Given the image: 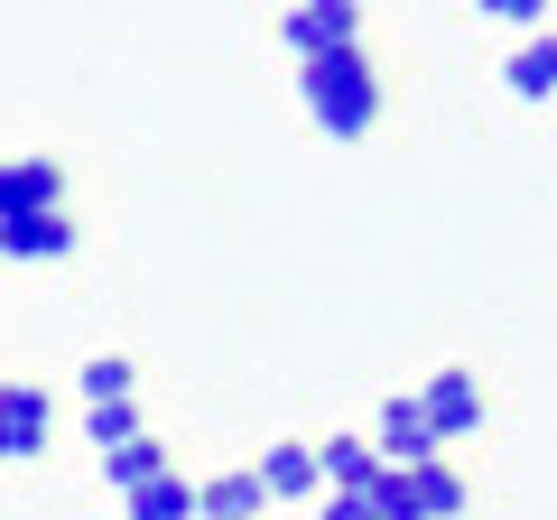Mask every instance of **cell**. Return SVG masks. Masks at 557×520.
<instances>
[{"mask_svg":"<svg viewBox=\"0 0 557 520\" xmlns=\"http://www.w3.org/2000/svg\"><path fill=\"white\" fill-rule=\"evenodd\" d=\"M474 10H483V20H502V28H530L548 0H474Z\"/></svg>","mask_w":557,"mask_h":520,"instance_id":"cell-18","label":"cell"},{"mask_svg":"<svg viewBox=\"0 0 557 520\" xmlns=\"http://www.w3.org/2000/svg\"><path fill=\"white\" fill-rule=\"evenodd\" d=\"M84 437H94V446H131L139 437V409L131 400H94V409H84Z\"/></svg>","mask_w":557,"mask_h":520,"instance_id":"cell-17","label":"cell"},{"mask_svg":"<svg viewBox=\"0 0 557 520\" xmlns=\"http://www.w3.org/2000/svg\"><path fill=\"white\" fill-rule=\"evenodd\" d=\"M0 251H10V260H65V251H75V223H65V205H57V214L0 223Z\"/></svg>","mask_w":557,"mask_h":520,"instance_id":"cell-8","label":"cell"},{"mask_svg":"<svg viewBox=\"0 0 557 520\" xmlns=\"http://www.w3.org/2000/svg\"><path fill=\"white\" fill-rule=\"evenodd\" d=\"M502 84H511L520 102H548V84H557V57H548V38H530V47H520V57H511V75H502Z\"/></svg>","mask_w":557,"mask_h":520,"instance_id":"cell-15","label":"cell"},{"mask_svg":"<svg viewBox=\"0 0 557 520\" xmlns=\"http://www.w3.org/2000/svg\"><path fill=\"white\" fill-rule=\"evenodd\" d=\"M278 47H288V57H335V47H362V10L354 0H298V10H288V20H278Z\"/></svg>","mask_w":557,"mask_h":520,"instance_id":"cell-2","label":"cell"},{"mask_svg":"<svg viewBox=\"0 0 557 520\" xmlns=\"http://www.w3.org/2000/svg\"><path fill=\"white\" fill-rule=\"evenodd\" d=\"M372 446L362 437H335V446H317V483H335V493H362V483H372Z\"/></svg>","mask_w":557,"mask_h":520,"instance_id":"cell-13","label":"cell"},{"mask_svg":"<svg viewBox=\"0 0 557 520\" xmlns=\"http://www.w3.org/2000/svg\"><path fill=\"white\" fill-rule=\"evenodd\" d=\"M362 502H372V520H418V502H409V474H399V465H372Z\"/></svg>","mask_w":557,"mask_h":520,"instance_id":"cell-16","label":"cell"},{"mask_svg":"<svg viewBox=\"0 0 557 520\" xmlns=\"http://www.w3.org/2000/svg\"><path fill=\"white\" fill-rule=\"evenodd\" d=\"M251 483H260V493H270V502H298V493H317V446H298V437H278L270 456L251 465Z\"/></svg>","mask_w":557,"mask_h":520,"instance_id":"cell-7","label":"cell"},{"mask_svg":"<svg viewBox=\"0 0 557 520\" xmlns=\"http://www.w3.org/2000/svg\"><path fill=\"white\" fill-rule=\"evenodd\" d=\"M409 474V502H418V520H456L465 511V474L446 456H428V465H399Z\"/></svg>","mask_w":557,"mask_h":520,"instance_id":"cell-9","label":"cell"},{"mask_svg":"<svg viewBox=\"0 0 557 520\" xmlns=\"http://www.w3.org/2000/svg\"><path fill=\"white\" fill-rule=\"evenodd\" d=\"M298 94H307V121H317L325 140H362L381 121V75L362 47H335V57H307L298 65Z\"/></svg>","mask_w":557,"mask_h":520,"instance_id":"cell-1","label":"cell"},{"mask_svg":"<svg viewBox=\"0 0 557 520\" xmlns=\"http://www.w3.org/2000/svg\"><path fill=\"white\" fill-rule=\"evenodd\" d=\"M260 502H270V493H260L251 474H214L196 493V520H260Z\"/></svg>","mask_w":557,"mask_h":520,"instance_id":"cell-11","label":"cell"},{"mask_svg":"<svg viewBox=\"0 0 557 520\" xmlns=\"http://www.w3.org/2000/svg\"><path fill=\"white\" fill-rule=\"evenodd\" d=\"M325 520H372V502H362V493H335V502H325Z\"/></svg>","mask_w":557,"mask_h":520,"instance_id":"cell-19","label":"cell"},{"mask_svg":"<svg viewBox=\"0 0 557 520\" xmlns=\"http://www.w3.org/2000/svg\"><path fill=\"white\" fill-rule=\"evenodd\" d=\"M57 205H65L57 159H10V168H0V223H20V214H57Z\"/></svg>","mask_w":557,"mask_h":520,"instance_id":"cell-5","label":"cell"},{"mask_svg":"<svg viewBox=\"0 0 557 520\" xmlns=\"http://www.w3.org/2000/svg\"><path fill=\"white\" fill-rule=\"evenodd\" d=\"M47 428H57V400L38 381H0V465L47 456Z\"/></svg>","mask_w":557,"mask_h":520,"instance_id":"cell-3","label":"cell"},{"mask_svg":"<svg viewBox=\"0 0 557 520\" xmlns=\"http://www.w3.org/2000/svg\"><path fill=\"white\" fill-rule=\"evenodd\" d=\"M372 456H381V465H428V456H437V428L418 419V400H391V409H381Z\"/></svg>","mask_w":557,"mask_h":520,"instance_id":"cell-6","label":"cell"},{"mask_svg":"<svg viewBox=\"0 0 557 520\" xmlns=\"http://www.w3.org/2000/svg\"><path fill=\"white\" fill-rule=\"evenodd\" d=\"M409 400H418V419L437 428V446H446V437H474V428H483V381H474V372H437L428 391H409Z\"/></svg>","mask_w":557,"mask_h":520,"instance_id":"cell-4","label":"cell"},{"mask_svg":"<svg viewBox=\"0 0 557 520\" xmlns=\"http://www.w3.org/2000/svg\"><path fill=\"white\" fill-rule=\"evenodd\" d=\"M75 391H84V409H94V400H131V391H139V372H131L121 354H94V362L75 372Z\"/></svg>","mask_w":557,"mask_h":520,"instance_id":"cell-14","label":"cell"},{"mask_svg":"<svg viewBox=\"0 0 557 520\" xmlns=\"http://www.w3.org/2000/svg\"><path fill=\"white\" fill-rule=\"evenodd\" d=\"M102 474H112V493H131V483H149V474H168V446L139 428L131 446H102Z\"/></svg>","mask_w":557,"mask_h":520,"instance_id":"cell-12","label":"cell"},{"mask_svg":"<svg viewBox=\"0 0 557 520\" xmlns=\"http://www.w3.org/2000/svg\"><path fill=\"white\" fill-rule=\"evenodd\" d=\"M131 520H196V483H177V474H149V483H131Z\"/></svg>","mask_w":557,"mask_h":520,"instance_id":"cell-10","label":"cell"}]
</instances>
